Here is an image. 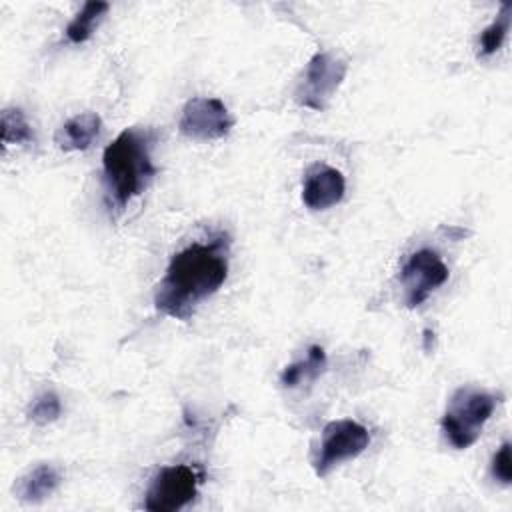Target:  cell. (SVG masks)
<instances>
[{"label":"cell","instance_id":"cell-1","mask_svg":"<svg viewBox=\"0 0 512 512\" xmlns=\"http://www.w3.org/2000/svg\"><path fill=\"white\" fill-rule=\"evenodd\" d=\"M230 238L218 234L176 252L154 292V306L164 316L188 320L196 306L212 296L228 276Z\"/></svg>","mask_w":512,"mask_h":512},{"label":"cell","instance_id":"cell-2","mask_svg":"<svg viewBox=\"0 0 512 512\" xmlns=\"http://www.w3.org/2000/svg\"><path fill=\"white\" fill-rule=\"evenodd\" d=\"M156 132L152 128H126L122 130L102 154V176L108 206L122 210L132 198L144 192L156 176L152 162V148Z\"/></svg>","mask_w":512,"mask_h":512},{"label":"cell","instance_id":"cell-3","mask_svg":"<svg viewBox=\"0 0 512 512\" xmlns=\"http://www.w3.org/2000/svg\"><path fill=\"white\" fill-rule=\"evenodd\" d=\"M496 408V396L470 386L458 388L442 416V432L446 440L458 448H470L482 434L484 424Z\"/></svg>","mask_w":512,"mask_h":512},{"label":"cell","instance_id":"cell-4","mask_svg":"<svg viewBox=\"0 0 512 512\" xmlns=\"http://www.w3.org/2000/svg\"><path fill=\"white\" fill-rule=\"evenodd\" d=\"M368 444H370L368 428L362 426L360 422L350 418L328 422L322 430L320 448L312 462L316 476L320 478L328 476L342 462H348L360 456L368 448Z\"/></svg>","mask_w":512,"mask_h":512},{"label":"cell","instance_id":"cell-5","mask_svg":"<svg viewBox=\"0 0 512 512\" xmlns=\"http://www.w3.org/2000/svg\"><path fill=\"white\" fill-rule=\"evenodd\" d=\"M200 478V472L188 464H172L160 468L144 492V510L176 512L184 508L198 494Z\"/></svg>","mask_w":512,"mask_h":512},{"label":"cell","instance_id":"cell-6","mask_svg":"<svg viewBox=\"0 0 512 512\" xmlns=\"http://www.w3.org/2000/svg\"><path fill=\"white\" fill-rule=\"evenodd\" d=\"M348 64L346 60L334 56L332 52H318L314 54L304 74L294 90V100L300 106L312 108V110H324L336 90L340 88L342 80L346 78Z\"/></svg>","mask_w":512,"mask_h":512},{"label":"cell","instance_id":"cell-7","mask_svg":"<svg viewBox=\"0 0 512 512\" xmlns=\"http://www.w3.org/2000/svg\"><path fill=\"white\" fill-rule=\"evenodd\" d=\"M398 280L404 288V304L416 308L448 280V268L436 250L420 248L406 258Z\"/></svg>","mask_w":512,"mask_h":512},{"label":"cell","instance_id":"cell-8","mask_svg":"<svg viewBox=\"0 0 512 512\" xmlns=\"http://www.w3.org/2000/svg\"><path fill=\"white\" fill-rule=\"evenodd\" d=\"M234 126V118L228 108L218 98L196 96L190 98L178 122V128L184 136L192 140H218L228 136Z\"/></svg>","mask_w":512,"mask_h":512},{"label":"cell","instance_id":"cell-9","mask_svg":"<svg viewBox=\"0 0 512 512\" xmlns=\"http://www.w3.org/2000/svg\"><path fill=\"white\" fill-rule=\"evenodd\" d=\"M346 192V180L340 170L314 164L306 170L304 184H302V202L310 210H328L336 206Z\"/></svg>","mask_w":512,"mask_h":512},{"label":"cell","instance_id":"cell-10","mask_svg":"<svg viewBox=\"0 0 512 512\" xmlns=\"http://www.w3.org/2000/svg\"><path fill=\"white\" fill-rule=\"evenodd\" d=\"M100 116L96 112H82L66 120L54 134V142L64 152L86 150L100 132Z\"/></svg>","mask_w":512,"mask_h":512},{"label":"cell","instance_id":"cell-11","mask_svg":"<svg viewBox=\"0 0 512 512\" xmlns=\"http://www.w3.org/2000/svg\"><path fill=\"white\" fill-rule=\"evenodd\" d=\"M60 486V472L50 464H38L18 478L14 492L22 502H42Z\"/></svg>","mask_w":512,"mask_h":512},{"label":"cell","instance_id":"cell-12","mask_svg":"<svg viewBox=\"0 0 512 512\" xmlns=\"http://www.w3.org/2000/svg\"><path fill=\"white\" fill-rule=\"evenodd\" d=\"M326 368V352L322 346H310L306 352V358L288 364L282 374H280V382L286 388H294L302 382H312L316 380Z\"/></svg>","mask_w":512,"mask_h":512},{"label":"cell","instance_id":"cell-13","mask_svg":"<svg viewBox=\"0 0 512 512\" xmlns=\"http://www.w3.org/2000/svg\"><path fill=\"white\" fill-rule=\"evenodd\" d=\"M106 12H108V2H100V0L98 2H86L82 6V10L68 22V26L64 30L66 38L72 44L86 42L94 34L98 22L104 18Z\"/></svg>","mask_w":512,"mask_h":512},{"label":"cell","instance_id":"cell-14","mask_svg":"<svg viewBox=\"0 0 512 512\" xmlns=\"http://www.w3.org/2000/svg\"><path fill=\"white\" fill-rule=\"evenodd\" d=\"M34 142V132L20 108H6L2 112V146L10 144H30Z\"/></svg>","mask_w":512,"mask_h":512},{"label":"cell","instance_id":"cell-15","mask_svg":"<svg viewBox=\"0 0 512 512\" xmlns=\"http://www.w3.org/2000/svg\"><path fill=\"white\" fill-rule=\"evenodd\" d=\"M510 16H512V4L504 2L498 16L492 20V24L482 30V34H480V52L484 56L494 54L502 46V42L506 38V32L510 28Z\"/></svg>","mask_w":512,"mask_h":512},{"label":"cell","instance_id":"cell-16","mask_svg":"<svg viewBox=\"0 0 512 512\" xmlns=\"http://www.w3.org/2000/svg\"><path fill=\"white\" fill-rule=\"evenodd\" d=\"M62 412V404L56 392H42L28 408V418L38 424V426H46L52 424L60 418Z\"/></svg>","mask_w":512,"mask_h":512},{"label":"cell","instance_id":"cell-17","mask_svg":"<svg viewBox=\"0 0 512 512\" xmlns=\"http://www.w3.org/2000/svg\"><path fill=\"white\" fill-rule=\"evenodd\" d=\"M490 474L502 486H510V482H512V458H510V442L508 440L502 442V446L492 456Z\"/></svg>","mask_w":512,"mask_h":512}]
</instances>
